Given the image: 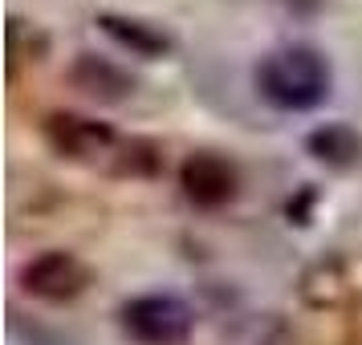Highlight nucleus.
<instances>
[{
	"mask_svg": "<svg viewBox=\"0 0 362 345\" xmlns=\"http://www.w3.org/2000/svg\"><path fill=\"white\" fill-rule=\"evenodd\" d=\"M297 296L313 313L362 309V252H326L297 277Z\"/></svg>",
	"mask_w": 362,
	"mask_h": 345,
	"instance_id": "nucleus-2",
	"label": "nucleus"
},
{
	"mask_svg": "<svg viewBox=\"0 0 362 345\" xmlns=\"http://www.w3.org/2000/svg\"><path fill=\"white\" fill-rule=\"evenodd\" d=\"M310 203H313V191H301V199L289 203V224H310Z\"/></svg>",
	"mask_w": 362,
	"mask_h": 345,
	"instance_id": "nucleus-12",
	"label": "nucleus"
},
{
	"mask_svg": "<svg viewBox=\"0 0 362 345\" xmlns=\"http://www.w3.org/2000/svg\"><path fill=\"white\" fill-rule=\"evenodd\" d=\"M45 57H49V33L37 20L8 17V25H4V66H8V78H17L21 66H37Z\"/></svg>",
	"mask_w": 362,
	"mask_h": 345,
	"instance_id": "nucleus-10",
	"label": "nucleus"
},
{
	"mask_svg": "<svg viewBox=\"0 0 362 345\" xmlns=\"http://www.w3.org/2000/svg\"><path fill=\"white\" fill-rule=\"evenodd\" d=\"M66 78L78 94L102 102V106H122V102H131L134 90H139V82H134L131 73L118 66V61L102 57V53H78V57L69 61Z\"/></svg>",
	"mask_w": 362,
	"mask_h": 345,
	"instance_id": "nucleus-7",
	"label": "nucleus"
},
{
	"mask_svg": "<svg viewBox=\"0 0 362 345\" xmlns=\"http://www.w3.org/2000/svg\"><path fill=\"white\" fill-rule=\"evenodd\" d=\"M98 29L110 41H115L118 49L134 53V57H147V61H159L167 53L175 49V41L171 33H163L159 25H151L143 17H122V13H102L98 17Z\"/></svg>",
	"mask_w": 362,
	"mask_h": 345,
	"instance_id": "nucleus-8",
	"label": "nucleus"
},
{
	"mask_svg": "<svg viewBox=\"0 0 362 345\" xmlns=\"http://www.w3.org/2000/svg\"><path fill=\"white\" fill-rule=\"evenodd\" d=\"M110 171L122 179H155L163 171V147L151 138H118L110 155Z\"/></svg>",
	"mask_w": 362,
	"mask_h": 345,
	"instance_id": "nucleus-11",
	"label": "nucleus"
},
{
	"mask_svg": "<svg viewBox=\"0 0 362 345\" xmlns=\"http://www.w3.org/2000/svg\"><path fill=\"white\" fill-rule=\"evenodd\" d=\"M122 333L139 345H183L196 329V313L187 301L171 293H147L134 296L118 309Z\"/></svg>",
	"mask_w": 362,
	"mask_h": 345,
	"instance_id": "nucleus-3",
	"label": "nucleus"
},
{
	"mask_svg": "<svg viewBox=\"0 0 362 345\" xmlns=\"http://www.w3.org/2000/svg\"><path fill=\"white\" fill-rule=\"evenodd\" d=\"M252 85L281 114H310L329 98L334 69H329V57L317 45L293 41V45L264 53L252 69Z\"/></svg>",
	"mask_w": 362,
	"mask_h": 345,
	"instance_id": "nucleus-1",
	"label": "nucleus"
},
{
	"mask_svg": "<svg viewBox=\"0 0 362 345\" xmlns=\"http://www.w3.org/2000/svg\"><path fill=\"white\" fill-rule=\"evenodd\" d=\"M305 150L334 171H350L362 163V134L350 122H326V126L305 134Z\"/></svg>",
	"mask_w": 362,
	"mask_h": 345,
	"instance_id": "nucleus-9",
	"label": "nucleus"
},
{
	"mask_svg": "<svg viewBox=\"0 0 362 345\" xmlns=\"http://www.w3.org/2000/svg\"><path fill=\"white\" fill-rule=\"evenodd\" d=\"M90 284H94V268L82 256L62 252V248L41 252L21 268V289L37 301H49V305H66L74 296H82Z\"/></svg>",
	"mask_w": 362,
	"mask_h": 345,
	"instance_id": "nucleus-5",
	"label": "nucleus"
},
{
	"mask_svg": "<svg viewBox=\"0 0 362 345\" xmlns=\"http://www.w3.org/2000/svg\"><path fill=\"white\" fill-rule=\"evenodd\" d=\"M41 138L53 155H62L69 163H102L118 147V134L110 122L74 114V110H53L41 118Z\"/></svg>",
	"mask_w": 362,
	"mask_h": 345,
	"instance_id": "nucleus-4",
	"label": "nucleus"
},
{
	"mask_svg": "<svg viewBox=\"0 0 362 345\" xmlns=\"http://www.w3.org/2000/svg\"><path fill=\"white\" fill-rule=\"evenodd\" d=\"M180 187L196 207H208V212H212V207H224V203L236 199L240 175H236V167H232L224 155H216V150H196V155H187L180 163Z\"/></svg>",
	"mask_w": 362,
	"mask_h": 345,
	"instance_id": "nucleus-6",
	"label": "nucleus"
}]
</instances>
